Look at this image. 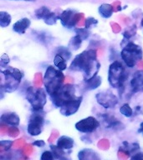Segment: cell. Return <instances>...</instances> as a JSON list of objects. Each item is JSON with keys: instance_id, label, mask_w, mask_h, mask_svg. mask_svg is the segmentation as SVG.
<instances>
[{"instance_id": "obj_24", "label": "cell", "mask_w": 143, "mask_h": 160, "mask_svg": "<svg viewBox=\"0 0 143 160\" xmlns=\"http://www.w3.org/2000/svg\"><path fill=\"white\" fill-rule=\"evenodd\" d=\"M65 61H66V60H65L64 58L61 57L60 55L57 54L55 57L54 62H55V65L59 68V69L63 71V70L66 69V67H67Z\"/></svg>"}, {"instance_id": "obj_1", "label": "cell", "mask_w": 143, "mask_h": 160, "mask_svg": "<svg viewBox=\"0 0 143 160\" xmlns=\"http://www.w3.org/2000/svg\"><path fill=\"white\" fill-rule=\"evenodd\" d=\"M96 57V50H85L75 58L70 64V69L82 72L85 81L90 79L97 75L100 68V63L97 61Z\"/></svg>"}, {"instance_id": "obj_49", "label": "cell", "mask_w": 143, "mask_h": 160, "mask_svg": "<svg viewBox=\"0 0 143 160\" xmlns=\"http://www.w3.org/2000/svg\"><path fill=\"white\" fill-rule=\"evenodd\" d=\"M14 1H26V2H34L35 0H14Z\"/></svg>"}, {"instance_id": "obj_17", "label": "cell", "mask_w": 143, "mask_h": 160, "mask_svg": "<svg viewBox=\"0 0 143 160\" xmlns=\"http://www.w3.org/2000/svg\"><path fill=\"white\" fill-rule=\"evenodd\" d=\"M57 146L63 149H70L74 147V140L68 136H61L58 139Z\"/></svg>"}, {"instance_id": "obj_37", "label": "cell", "mask_w": 143, "mask_h": 160, "mask_svg": "<svg viewBox=\"0 0 143 160\" xmlns=\"http://www.w3.org/2000/svg\"><path fill=\"white\" fill-rule=\"evenodd\" d=\"M59 135H60V132H59L57 129H54L52 132H51V134H50V138H48V142H53L58 137H59Z\"/></svg>"}, {"instance_id": "obj_47", "label": "cell", "mask_w": 143, "mask_h": 160, "mask_svg": "<svg viewBox=\"0 0 143 160\" xmlns=\"http://www.w3.org/2000/svg\"><path fill=\"white\" fill-rule=\"evenodd\" d=\"M137 65H138V67L143 68V60H140V61H139V62L137 63Z\"/></svg>"}, {"instance_id": "obj_8", "label": "cell", "mask_w": 143, "mask_h": 160, "mask_svg": "<svg viewBox=\"0 0 143 160\" xmlns=\"http://www.w3.org/2000/svg\"><path fill=\"white\" fill-rule=\"evenodd\" d=\"M85 15L82 12H75L70 9L65 10L59 15V19L60 22L66 28L75 27Z\"/></svg>"}, {"instance_id": "obj_20", "label": "cell", "mask_w": 143, "mask_h": 160, "mask_svg": "<svg viewBox=\"0 0 143 160\" xmlns=\"http://www.w3.org/2000/svg\"><path fill=\"white\" fill-rule=\"evenodd\" d=\"M85 82V88L87 90H92L97 88L101 84V78L100 76H95L90 79H88Z\"/></svg>"}, {"instance_id": "obj_25", "label": "cell", "mask_w": 143, "mask_h": 160, "mask_svg": "<svg viewBox=\"0 0 143 160\" xmlns=\"http://www.w3.org/2000/svg\"><path fill=\"white\" fill-rule=\"evenodd\" d=\"M13 145V141L8 140H2L0 141V153H3L4 151H8L10 149V148Z\"/></svg>"}, {"instance_id": "obj_28", "label": "cell", "mask_w": 143, "mask_h": 160, "mask_svg": "<svg viewBox=\"0 0 143 160\" xmlns=\"http://www.w3.org/2000/svg\"><path fill=\"white\" fill-rule=\"evenodd\" d=\"M44 83V78H43L41 72H36L34 77V84L36 87H41Z\"/></svg>"}, {"instance_id": "obj_43", "label": "cell", "mask_w": 143, "mask_h": 160, "mask_svg": "<svg viewBox=\"0 0 143 160\" xmlns=\"http://www.w3.org/2000/svg\"><path fill=\"white\" fill-rule=\"evenodd\" d=\"M33 145H35V146H37V147L43 148L45 146V142L44 140H36V141L34 142Z\"/></svg>"}, {"instance_id": "obj_26", "label": "cell", "mask_w": 143, "mask_h": 160, "mask_svg": "<svg viewBox=\"0 0 143 160\" xmlns=\"http://www.w3.org/2000/svg\"><path fill=\"white\" fill-rule=\"evenodd\" d=\"M120 113H122L124 116L128 118L131 117L133 114L132 109H131V108L130 107V105L128 104V103H125L122 107H120Z\"/></svg>"}, {"instance_id": "obj_29", "label": "cell", "mask_w": 143, "mask_h": 160, "mask_svg": "<svg viewBox=\"0 0 143 160\" xmlns=\"http://www.w3.org/2000/svg\"><path fill=\"white\" fill-rule=\"evenodd\" d=\"M75 31L78 35H80V37L82 38L83 40L86 39L90 36V32L88 31V28H75Z\"/></svg>"}, {"instance_id": "obj_22", "label": "cell", "mask_w": 143, "mask_h": 160, "mask_svg": "<svg viewBox=\"0 0 143 160\" xmlns=\"http://www.w3.org/2000/svg\"><path fill=\"white\" fill-rule=\"evenodd\" d=\"M82 40V38L77 34L70 39V42H69V48H70L72 50H78L81 45Z\"/></svg>"}, {"instance_id": "obj_44", "label": "cell", "mask_w": 143, "mask_h": 160, "mask_svg": "<svg viewBox=\"0 0 143 160\" xmlns=\"http://www.w3.org/2000/svg\"><path fill=\"white\" fill-rule=\"evenodd\" d=\"M132 159H143V153L142 152H138V153H135L134 156L131 157Z\"/></svg>"}, {"instance_id": "obj_13", "label": "cell", "mask_w": 143, "mask_h": 160, "mask_svg": "<svg viewBox=\"0 0 143 160\" xmlns=\"http://www.w3.org/2000/svg\"><path fill=\"white\" fill-rule=\"evenodd\" d=\"M82 99V96H80V97H76L75 99L68 102L67 103H65L64 106L60 108V113L64 116H70V115L75 114L79 109Z\"/></svg>"}, {"instance_id": "obj_10", "label": "cell", "mask_w": 143, "mask_h": 160, "mask_svg": "<svg viewBox=\"0 0 143 160\" xmlns=\"http://www.w3.org/2000/svg\"><path fill=\"white\" fill-rule=\"evenodd\" d=\"M95 98H96L98 103L105 108H114L118 102L117 97L110 91H104V92H99L96 94Z\"/></svg>"}, {"instance_id": "obj_7", "label": "cell", "mask_w": 143, "mask_h": 160, "mask_svg": "<svg viewBox=\"0 0 143 160\" xmlns=\"http://www.w3.org/2000/svg\"><path fill=\"white\" fill-rule=\"evenodd\" d=\"M75 87L71 83H66L60 88L55 94L50 96L53 103L57 108H61L65 103L76 98L75 95Z\"/></svg>"}, {"instance_id": "obj_16", "label": "cell", "mask_w": 143, "mask_h": 160, "mask_svg": "<svg viewBox=\"0 0 143 160\" xmlns=\"http://www.w3.org/2000/svg\"><path fill=\"white\" fill-rule=\"evenodd\" d=\"M30 20L27 18H24L22 19L19 20L17 22H15L13 26V31L18 33H20V34H24L25 33V31L26 29H28L30 26Z\"/></svg>"}, {"instance_id": "obj_27", "label": "cell", "mask_w": 143, "mask_h": 160, "mask_svg": "<svg viewBox=\"0 0 143 160\" xmlns=\"http://www.w3.org/2000/svg\"><path fill=\"white\" fill-rule=\"evenodd\" d=\"M97 146L98 148L101 150H107L109 149V148L110 146V141L106 138H103V139H100L97 142Z\"/></svg>"}, {"instance_id": "obj_18", "label": "cell", "mask_w": 143, "mask_h": 160, "mask_svg": "<svg viewBox=\"0 0 143 160\" xmlns=\"http://www.w3.org/2000/svg\"><path fill=\"white\" fill-rule=\"evenodd\" d=\"M78 158L80 160H85V159H99L100 158L98 157L97 153L93 151V150L90 149V148H85V149L81 150L79 154H78Z\"/></svg>"}, {"instance_id": "obj_9", "label": "cell", "mask_w": 143, "mask_h": 160, "mask_svg": "<svg viewBox=\"0 0 143 160\" xmlns=\"http://www.w3.org/2000/svg\"><path fill=\"white\" fill-rule=\"evenodd\" d=\"M99 126H100V122L94 117H88L75 123V128L78 131L85 133L94 132L97 129Z\"/></svg>"}, {"instance_id": "obj_21", "label": "cell", "mask_w": 143, "mask_h": 160, "mask_svg": "<svg viewBox=\"0 0 143 160\" xmlns=\"http://www.w3.org/2000/svg\"><path fill=\"white\" fill-rule=\"evenodd\" d=\"M11 22V16L8 12L1 11L0 12V26L2 28H6Z\"/></svg>"}, {"instance_id": "obj_35", "label": "cell", "mask_w": 143, "mask_h": 160, "mask_svg": "<svg viewBox=\"0 0 143 160\" xmlns=\"http://www.w3.org/2000/svg\"><path fill=\"white\" fill-rule=\"evenodd\" d=\"M98 21L95 18H88L85 19V28H89L91 26V25H94V24H97Z\"/></svg>"}, {"instance_id": "obj_32", "label": "cell", "mask_w": 143, "mask_h": 160, "mask_svg": "<svg viewBox=\"0 0 143 160\" xmlns=\"http://www.w3.org/2000/svg\"><path fill=\"white\" fill-rule=\"evenodd\" d=\"M135 32H136V28H135V26L134 25V26H132V27L130 28V29L126 30V31L123 33V36H124V38H126V39H129L130 38L133 37V36L135 34Z\"/></svg>"}, {"instance_id": "obj_6", "label": "cell", "mask_w": 143, "mask_h": 160, "mask_svg": "<svg viewBox=\"0 0 143 160\" xmlns=\"http://www.w3.org/2000/svg\"><path fill=\"white\" fill-rule=\"evenodd\" d=\"M26 98L29 101L33 109L39 112L43 109L46 103V93L41 87H29L27 89Z\"/></svg>"}, {"instance_id": "obj_42", "label": "cell", "mask_w": 143, "mask_h": 160, "mask_svg": "<svg viewBox=\"0 0 143 160\" xmlns=\"http://www.w3.org/2000/svg\"><path fill=\"white\" fill-rule=\"evenodd\" d=\"M113 8H114V12H119L121 10V7H120V2L119 1H115V2H113Z\"/></svg>"}, {"instance_id": "obj_45", "label": "cell", "mask_w": 143, "mask_h": 160, "mask_svg": "<svg viewBox=\"0 0 143 160\" xmlns=\"http://www.w3.org/2000/svg\"><path fill=\"white\" fill-rule=\"evenodd\" d=\"M85 17H83L82 18H81V19L79 21V22H78L77 26L79 28H81V27H83V26H85Z\"/></svg>"}, {"instance_id": "obj_2", "label": "cell", "mask_w": 143, "mask_h": 160, "mask_svg": "<svg viewBox=\"0 0 143 160\" xmlns=\"http://www.w3.org/2000/svg\"><path fill=\"white\" fill-rule=\"evenodd\" d=\"M61 70L55 69L53 66H49L44 77V83L50 96L55 94L65 81Z\"/></svg>"}, {"instance_id": "obj_5", "label": "cell", "mask_w": 143, "mask_h": 160, "mask_svg": "<svg viewBox=\"0 0 143 160\" xmlns=\"http://www.w3.org/2000/svg\"><path fill=\"white\" fill-rule=\"evenodd\" d=\"M128 78V74L125 73V68L121 62L115 61L110 65L108 80L110 84L114 88H120L123 86L125 79Z\"/></svg>"}, {"instance_id": "obj_41", "label": "cell", "mask_w": 143, "mask_h": 160, "mask_svg": "<svg viewBox=\"0 0 143 160\" xmlns=\"http://www.w3.org/2000/svg\"><path fill=\"white\" fill-rule=\"evenodd\" d=\"M8 130V127H7V124L3 123V122H1V126H0V132H1V134L4 135L5 133H7Z\"/></svg>"}, {"instance_id": "obj_15", "label": "cell", "mask_w": 143, "mask_h": 160, "mask_svg": "<svg viewBox=\"0 0 143 160\" xmlns=\"http://www.w3.org/2000/svg\"><path fill=\"white\" fill-rule=\"evenodd\" d=\"M1 122L6 124L17 126L19 124L20 118L15 112H5L1 116Z\"/></svg>"}, {"instance_id": "obj_50", "label": "cell", "mask_w": 143, "mask_h": 160, "mask_svg": "<svg viewBox=\"0 0 143 160\" xmlns=\"http://www.w3.org/2000/svg\"><path fill=\"white\" fill-rule=\"evenodd\" d=\"M141 25L143 26V18H142V21H141Z\"/></svg>"}, {"instance_id": "obj_31", "label": "cell", "mask_w": 143, "mask_h": 160, "mask_svg": "<svg viewBox=\"0 0 143 160\" xmlns=\"http://www.w3.org/2000/svg\"><path fill=\"white\" fill-rule=\"evenodd\" d=\"M130 152L128 150L125 149V148H120L117 152V156L120 159H127L130 158Z\"/></svg>"}, {"instance_id": "obj_4", "label": "cell", "mask_w": 143, "mask_h": 160, "mask_svg": "<svg viewBox=\"0 0 143 160\" xmlns=\"http://www.w3.org/2000/svg\"><path fill=\"white\" fill-rule=\"evenodd\" d=\"M5 77V83L2 84V89L5 92H12L17 89L23 78V73L19 69L9 67L7 69L2 71Z\"/></svg>"}, {"instance_id": "obj_3", "label": "cell", "mask_w": 143, "mask_h": 160, "mask_svg": "<svg viewBox=\"0 0 143 160\" xmlns=\"http://www.w3.org/2000/svg\"><path fill=\"white\" fill-rule=\"evenodd\" d=\"M120 55L125 64L129 68H133L138 61L141 60L143 52L140 46H138L134 42H130L123 48Z\"/></svg>"}, {"instance_id": "obj_23", "label": "cell", "mask_w": 143, "mask_h": 160, "mask_svg": "<svg viewBox=\"0 0 143 160\" xmlns=\"http://www.w3.org/2000/svg\"><path fill=\"white\" fill-rule=\"evenodd\" d=\"M50 148L52 150L53 154L55 158H59V159H65V152H64L63 148H60L58 146L55 145H50Z\"/></svg>"}, {"instance_id": "obj_46", "label": "cell", "mask_w": 143, "mask_h": 160, "mask_svg": "<svg viewBox=\"0 0 143 160\" xmlns=\"http://www.w3.org/2000/svg\"><path fill=\"white\" fill-rule=\"evenodd\" d=\"M65 81L67 82V83H71V82L74 81V78L71 77H70V76H67V77L65 78Z\"/></svg>"}, {"instance_id": "obj_33", "label": "cell", "mask_w": 143, "mask_h": 160, "mask_svg": "<svg viewBox=\"0 0 143 160\" xmlns=\"http://www.w3.org/2000/svg\"><path fill=\"white\" fill-rule=\"evenodd\" d=\"M8 136L11 138L17 137L18 135L19 134V129L17 127H14V126L8 128Z\"/></svg>"}, {"instance_id": "obj_34", "label": "cell", "mask_w": 143, "mask_h": 160, "mask_svg": "<svg viewBox=\"0 0 143 160\" xmlns=\"http://www.w3.org/2000/svg\"><path fill=\"white\" fill-rule=\"evenodd\" d=\"M33 150H34V148H33L32 144L26 143V144L23 147V153H24L26 157H28V156H29V155L32 153Z\"/></svg>"}, {"instance_id": "obj_40", "label": "cell", "mask_w": 143, "mask_h": 160, "mask_svg": "<svg viewBox=\"0 0 143 160\" xmlns=\"http://www.w3.org/2000/svg\"><path fill=\"white\" fill-rule=\"evenodd\" d=\"M8 62H9V58H8L7 53L3 54L2 57H1V65H2V66H5V65H7Z\"/></svg>"}, {"instance_id": "obj_14", "label": "cell", "mask_w": 143, "mask_h": 160, "mask_svg": "<svg viewBox=\"0 0 143 160\" xmlns=\"http://www.w3.org/2000/svg\"><path fill=\"white\" fill-rule=\"evenodd\" d=\"M130 85L133 92H143V70H138L134 73Z\"/></svg>"}, {"instance_id": "obj_39", "label": "cell", "mask_w": 143, "mask_h": 160, "mask_svg": "<svg viewBox=\"0 0 143 160\" xmlns=\"http://www.w3.org/2000/svg\"><path fill=\"white\" fill-rule=\"evenodd\" d=\"M110 27H111L113 32H115V33H119L121 30V27L118 24L117 22H110Z\"/></svg>"}, {"instance_id": "obj_12", "label": "cell", "mask_w": 143, "mask_h": 160, "mask_svg": "<svg viewBox=\"0 0 143 160\" xmlns=\"http://www.w3.org/2000/svg\"><path fill=\"white\" fill-rule=\"evenodd\" d=\"M35 16L39 19H44L45 22L48 25H54L56 23L59 16L55 12H51L47 7H43L35 10Z\"/></svg>"}, {"instance_id": "obj_38", "label": "cell", "mask_w": 143, "mask_h": 160, "mask_svg": "<svg viewBox=\"0 0 143 160\" xmlns=\"http://www.w3.org/2000/svg\"><path fill=\"white\" fill-rule=\"evenodd\" d=\"M54 154L50 151H45L41 155V159L42 160H50L54 158Z\"/></svg>"}, {"instance_id": "obj_48", "label": "cell", "mask_w": 143, "mask_h": 160, "mask_svg": "<svg viewBox=\"0 0 143 160\" xmlns=\"http://www.w3.org/2000/svg\"><path fill=\"white\" fill-rule=\"evenodd\" d=\"M139 132H142L143 133V122L140 123V129H139Z\"/></svg>"}, {"instance_id": "obj_36", "label": "cell", "mask_w": 143, "mask_h": 160, "mask_svg": "<svg viewBox=\"0 0 143 160\" xmlns=\"http://www.w3.org/2000/svg\"><path fill=\"white\" fill-rule=\"evenodd\" d=\"M25 144H26V142H25L24 138H19V139L15 140L14 142H13V146L15 148H20L24 147Z\"/></svg>"}, {"instance_id": "obj_19", "label": "cell", "mask_w": 143, "mask_h": 160, "mask_svg": "<svg viewBox=\"0 0 143 160\" xmlns=\"http://www.w3.org/2000/svg\"><path fill=\"white\" fill-rule=\"evenodd\" d=\"M114 12V8L113 5L107 4V3H103L99 7V12L100 14L105 18H109L112 16Z\"/></svg>"}, {"instance_id": "obj_30", "label": "cell", "mask_w": 143, "mask_h": 160, "mask_svg": "<svg viewBox=\"0 0 143 160\" xmlns=\"http://www.w3.org/2000/svg\"><path fill=\"white\" fill-rule=\"evenodd\" d=\"M57 54L60 55V56L64 58L65 60L70 59V58L71 57V53H70V51H69L68 48H60V49L58 50Z\"/></svg>"}, {"instance_id": "obj_11", "label": "cell", "mask_w": 143, "mask_h": 160, "mask_svg": "<svg viewBox=\"0 0 143 160\" xmlns=\"http://www.w3.org/2000/svg\"><path fill=\"white\" fill-rule=\"evenodd\" d=\"M44 117L40 113H35L30 118L28 124V132L31 136H38L42 132V128L44 125Z\"/></svg>"}]
</instances>
